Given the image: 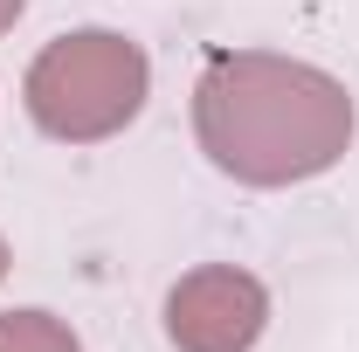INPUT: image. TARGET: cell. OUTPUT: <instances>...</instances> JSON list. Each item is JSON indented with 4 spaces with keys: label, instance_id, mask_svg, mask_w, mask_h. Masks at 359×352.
Masks as SVG:
<instances>
[{
    "label": "cell",
    "instance_id": "cell-2",
    "mask_svg": "<svg viewBox=\"0 0 359 352\" xmlns=\"http://www.w3.org/2000/svg\"><path fill=\"white\" fill-rule=\"evenodd\" d=\"M145 48L111 28H76L28 62V118L62 145H97L118 138L145 111Z\"/></svg>",
    "mask_w": 359,
    "mask_h": 352
},
{
    "label": "cell",
    "instance_id": "cell-3",
    "mask_svg": "<svg viewBox=\"0 0 359 352\" xmlns=\"http://www.w3.org/2000/svg\"><path fill=\"white\" fill-rule=\"evenodd\" d=\"M269 325V290L235 263L187 269L166 290V339L180 352H249Z\"/></svg>",
    "mask_w": 359,
    "mask_h": 352
},
{
    "label": "cell",
    "instance_id": "cell-4",
    "mask_svg": "<svg viewBox=\"0 0 359 352\" xmlns=\"http://www.w3.org/2000/svg\"><path fill=\"white\" fill-rule=\"evenodd\" d=\"M0 352H83V346L55 311H7L0 318Z\"/></svg>",
    "mask_w": 359,
    "mask_h": 352
},
{
    "label": "cell",
    "instance_id": "cell-6",
    "mask_svg": "<svg viewBox=\"0 0 359 352\" xmlns=\"http://www.w3.org/2000/svg\"><path fill=\"white\" fill-rule=\"evenodd\" d=\"M0 276H7V242H0Z\"/></svg>",
    "mask_w": 359,
    "mask_h": 352
},
{
    "label": "cell",
    "instance_id": "cell-1",
    "mask_svg": "<svg viewBox=\"0 0 359 352\" xmlns=\"http://www.w3.org/2000/svg\"><path fill=\"white\" fill-rule=\"evenodd\" d=\"M194 138L242 187H297L353 145V97L297 55L222 48L194 83Z\"/></svg>",
    "mask_w": 359,
    "mask_h": 352
},
{
    "label": "cell",
    "instance_id": "cell-5",
    "mask_svg": "<svg viewBox=\"0 0 359 352\" xmlns=\"http://www.w3.org/2000/svg\"><path fill=\"white\" fill-rule=\"evenodd\" d=\"M21 7H28V0H0V35H7V28L21 21Z\"/></svg>",
    "mask_w": 359,
    "mask_h": 352
}]
</instances>
